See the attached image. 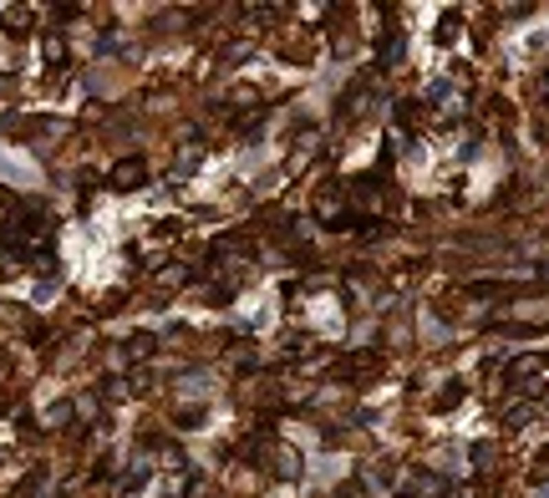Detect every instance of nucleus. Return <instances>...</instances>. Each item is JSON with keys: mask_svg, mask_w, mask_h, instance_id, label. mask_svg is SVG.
<instances>
[{"mask_svg": "<svg viewBox=\"0 0 549 498\" xmlns=\"http://www.w3.org/2000/svg\"><path fill=\"white\" fill-rule=\"evenodd\" d=\"M0 173H6V178H16V183H36L31 158H16V153H0Z\"/></svg>", "mask_w": 549, "mask_h": 498, "instance_id": "1", "label": "nucleus"}, {"mask_svg": "<svg viewBox=\"0 0 549 498\" xmlns=\"http://www.w3.org/2000/svg\"><path fill=\"white\" fill-rule=\"evenodd\" d=\"M310 468H316V473H310L316 483H336V478H341V468H346V457H316Z\"/></svg>", "mask_w": 549, "mask_h": 498, "instance_id": "2", "label": "nucleus"}]
</instances>
